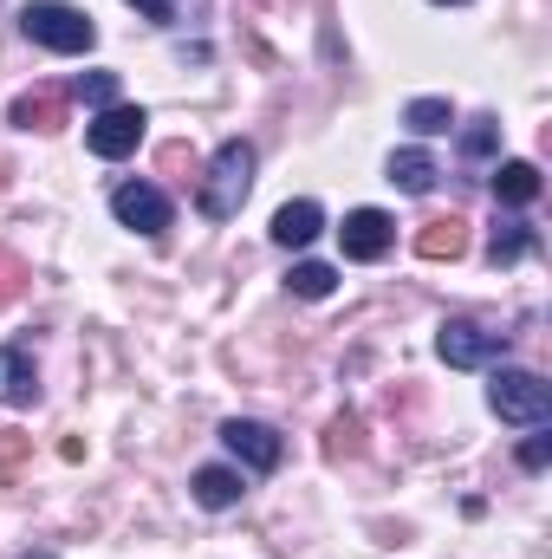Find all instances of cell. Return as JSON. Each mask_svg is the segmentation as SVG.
<instances>
[{
	"mask_svg": "<svg viewBox=\"0 0 552 559\" xmlns=\"http://www.w3.org/2000/svg\"><path fill=\"white\" fill-rule=\"evenodd\" d=\"M221 442H228V455H235L241 468H254V475L279 468V455H286V442H279V436L267 429V423H254V417L221 423Z\"/></svg>",
	"mask_w": 552,
	"mask_h": 559,
	"instance_id": "8992f818",
	"label": "cell"
},
{
	"mask_svg": "<svg viewBox=\"0 0 552 559\" xmlns=\"http://www.w3.org/2000/svg\"><path fill=\"white\" fill-rule=\"evenodd\" d=\"M26 462V436L20 429H0V475H13Z\"/></svg>",
	"mask_w": 552,
	"mask_h": 559,
	"instance_id": "cb8c5ba5",
	"label": "cell"
},
{
	"mask_svg": "<svg viewBox=\"0 0 552 559\" xmlns=\"http://www.w3.org/2000/svg\"><path fill=\"white\" fill-rule=\"evenodd\" d=\"M520 462H527V468H547V462H552V436H547V423H540V429H533V436L520 442Z\"/></svg>",
	"mask_w": 552,
	"mask_h": 559,
	"instance_id": "603a6c76",
	"label": "cell"
},
{
	"mask_svg": "<svg viewBox=\"0 0 552 559\" xmlns=\"http://www.w3.org/2000/svg\"><path fill=\"white\" fill-rule=\"evenodd\" d=\"M391 182H397L404 195H429V189H435V156H429V150H397V156H391Z\"/></svg>",
	"mask_w": 552,
	"mask_h": 559,
	"instance_id": "5bb4252c",
	"label": "cell"
},
{
	"mask_svg": "<svg viewBox=\"0 0 552 559\" xmlns=\"http://www.w3.org/2000/svg\"><path fill=\"white\" fill-rule=\"evenodd\" d=\"M358 449H364V423L358 417H338L325 429V455H332V462H345V455H358Z\"/></svg>",
	"mask_w": 552,
	"mask_h": 559,
	"instance_id": "d6986e66",
	"label": "cell"
},
{
	"mask_svg": "<svg viewBox=\"0 0 552 559\" xmlns=\"http://www.w3.org/2000/svg\"><path fill=\"white\" fill-rule=\"evenodd\" d=\"M248 189H254V143L228 138L221 150H215V163H208L202 189H195V209H202L208 222H235V215H241V202H248Z\"/></svg>",
	"mask_w": 552,
	"mask_h": 559,
	"instance_id": "6da1fadb",
	"label": "cell"
},
{
	"mask_svg": "<svg viewBox=\"0 0 552 559\" xmlns=\"http://www.w3.org/2000/svg\"><path fill=\"white\" fill-rule=\"evenodd\" d=\"M338 241H345V261H384L391 241H397V222L384 209H351L345 228H338Z\"/></svg>",
	"mask_w": 552,
	"mask_h": 559,
	"instance_id": "52a82bcc",
	"label": "cell"
},
{
	"mask_svg": "<svg viewBox=\"0 0 552 559\" xmlns=\"http://www.w3.org/2000/svg\"><path fill=\"white\" fill-rule=\"evenodd\" d=\"M13 124H20V131H59V124H65V92H52V85L20 92V98H13Z\"/></svg>",
	"mask_w": 552,
	"mask_h": 559,
	"instance_id": "9c48e42d",
	"label": "cell"
},
{
	"mask_svg": "<svg viewBox=\"0 0 552 559\" xmlns=\"http://www.w3.org/2000/svg\"><path fill=\"white\" fill-rule=\"evenodd\" d=\"M494 202H507V209H527V202H540V169L533 163H501L494 169Z\"/></svg>",
	"mask_w": 552,
	"mask_h": 559,
	"instance_id": "7c38bea8",
	"label": "cell"
},
{
	"mask_svg": "<svg viewBox=\"0 0 552 559\" xmlns=\"http://www.w3.org/2000/svg\"><path fill=\"white\" fill-rule=\"evenodd\" d=\"M20 26H26V39H39L46 52H92V39H98V26H92L79 7H65V0H33V7L20 13Z\"/></svg>",
	"mask_w": 552,
	"mask_h": 559,
	"instance_id": "7a4b0ae2",
	"label": "cell"
},
{
	"mask_svg": "<svg viewBox=\"0 0 552 559\" xmlns=\"http://www.w3.org/2000/svg\"><path fill=\"white\" fill-rule=\"evenodd\" d=\"M26 559H52V554H26Z\"/></svg>",
	"mask_w": 552,
	"mask_h": 559,
	"instance_id": "4316f807",
	"label": "cell"
},
{
	"mask_svg": "<svg viewBox=\"0 0 552 559\" xmlns=\"http://www.w3.org/2000/svg\"><path fill=\"white\" fill-rule=\"evenodd\" d=\"M0 189H7V163H0Z\"/></svg>",
	"mask_w": 552,
	"mask_h": 559,
	"instance_id": "484cf974",
	"label": "cell"
},
{
	"mask_svg": "<svg viewBox=\"0 0 552 559\" xmlns=\"http://www.w3.org/2000/svg\"><path fill=\"white\" fill-rule=\"evenodd\" d=\"M79 98H85V105H98V111H105V105H118V72H85V79H79Z\"/></svg>",
	"mask_w": 552,
	"mask_h": 559,
	"instance_id": "ffe728a7",
	"label": "cell"
},
{
	"mask_svg": "<svg viewBox=\"0 0 552 559\" xmlns=\"http://www.w3.org/2000/svg\"><path fill=\"white\" fill-rule=\"evenodd\" d=\"M435 352H442V365H455V371H488V365L507 358V332H488V325H475V319H442Z\"/></svg>",
	"mask_w": 552,
	"mask_h": 559,
	"instance_id": "3957f363",
	"label": "cell"
},
{
	"mask_svg": "<svg viewBox=\"0 0 552 559\" xmlns=\"http://www.w3.org/2000/svg\"><path fill=\"white\" fill-rule=\"evenodd\" d=\"M404 124H410L416 138H442L455 124V111H448V98H416L410 111H404Z\"/></svg>",
	"mask_w": 552,
	"mask_h": 559,
	"instance_id": "e0dca14e",
	"label": "cell"
},
{
	"mask_svg": "<svg viewBox=\"0 0 552 559\" xmlns=\"http://www.w3.org/2000/svg\"><path fill=\"white\" fill-rule=\"evenodd\" d=\"M20 293H26V261L0 248V306H7V299H20Z\"/></svg>",
	"mask_w": 552,
	"mask_h": 559,
	"instance_id": "7402d4cb",
	"label": "cell"
},
{
	"mask_svg": "<svg viewBox=\"0 0 552 559\" xmlns=\"http://www.w3.org/2000/svg\"><path fill=\"white\" fill-rule=\"evenodd\" d=\"M286 286H292V293H299V299H325V293H332V286H338V274H332V267H325V261H299V267H292V274H286Z\"/></svg>",
	"mask_w": 552,
	"mask_h": 559,
	"instance_id": "ac0fdd59",
	"label": "cell"
},
{
	"mask_svg": "<svg viewBox=\"0 0 552 559\" xmlns=\"http://www.w3.org/2000/svg\"><path fill=\"white\" fill-rule=\"evenodd\" d=\"M416 254H422V261H461V254H468V222H461V215H435V222H422Z\"/></svg>",
	"mask_w": 552,
	"mask_h": 559,
	"instance_id": "30bf717a",
	"label": "cell"
},
{
	"mask_svg": "<svg viewBox=\"0 0 552 559\" xmlns=\"http://www.w3.org/2000/svg\"><path fill=\"white\" fill-rule=\"evenodd\" d=\"M195 501L215 508V514L235 508V501H241V475H235V468H202V475H195Z\"/></svg>",
	"mask_w": 552,
	"mask_h": 559,
	"instance_id": "9a60e30c",
	"label": "cell"
},
{
	"mask_svg": "<svg viewBox=\"0 0 552 559\" xmlns=\"http://www.w3.org/2000/svg\"><path fill=\"white\" fill-rule=\"evenodd\" d=\"M520 254H533V228H527V222H501L494 241H488V261H494V267H514Z\"/></svg>",
	"mask_w": 552,
	"mask_h": 559,
	"instance_id": "2e32d148",
	"label": "cell"
},
{
	"mask_svg": "<svg viewBox=\"0 0 552 559\" xmlns=\"http://www.w3.org/2000/svg\"><path fill=\"white\" fill-rule=\"evenodd\" d=\"M143 105H105L92 124H85V143H92V156H105V163H118V156H131L143 143Z\"/></svg>",
	"mask_w": 552,
	"mask_h": 559,
	"instance_id": "5b68a950",
	"label": "cell"
},
{
	"mask_svg": "<svg viewBox=\"0 0 552 559\" xmlns=\"http://www.w3.org/2000/svg\"><path fill=\"white\" fill-rule=\"evenodd\" d=\"M488 404H494L501 423H527V429H540L552 417V391H547V378H533V371H494Z\"/></svg>",
	"mask_w": 552,
	"mask_h": 559,
	"instance_id": "277c9868",
	"label": "cell"
},
{
	"mask_svg": "<svg viewBox=\"0 0 552 559\" xmlns=\"http://www.w3.org/2000/svg\"><path fill=\"white\" fill-rule=\"evenodd\" d=\"M319 228H325L319 202H286V209L274 215V241H279V248H312V241H319Z\"/></svg>",
	"mask_w": 552,
	"mask_h": 559,
	"instance_id": "8fae6325",
	"label": "cell"
},
{
	"mask_svg": "<svg viewBox=\"0 0 552 559\" xmlns=\"http://www.w3.org/2000/svg\"><path fill=\"white\" fill-rule=\"evenodd\" d=\"M39 384H33V358L20 345H0V404H33Z\"/></svg>",
	"mask_w": 552,
	"mask_h": 559,
	"instance_id": "4fadbf2b",
	"label": "cell"
},
{
	"mask_svg": "<svg viewBox=\"0 0 552 559\" xmlns=\"http://www.w3.org/2000/svg\"><path fill=\"white\" fill-rule=\"evenodd\" d=\"M442 7H455V0H442Z\"/></svg>",
	"mask_w": 552,
	"mask_h": 559,
	"instance_id": "83f0119b",
	"label": "cell"
},
{
	"mask_svg": "<svg viewBox=\"0 0 552 559\" xmlns=\"http://www.w3.org/2000/svg\"><path fill=\"white\" fill-rule=\"evenodd\" d=\"M494 143H501V124H494V118H475V124L461 131V156H494Z\"/></svg>",
	"mask_w": 552,
	"mask_h": 559,
	"instance_id": "44dd1931",
	"label": "cell"
},
{
	"mask_svg": "<svg viewBox=\"0 0 552 559\" xmlns=\"http://www.w3.org/2000/svg\"><path fill=\"white\" fill-rule=\"evenodd\" d=\"M111 215H118L124 228H137V235H163V228H169V195L149 189V182H124V189L111 195Z\"/></svg>",
	"mask_w": 552,
	"mask_h": 559,
	"instance_id": "ba28073f",
	"label": "cell"
},
{
	"mask_svg": "<svg viewBox=\"0 0 552 559\" xmlns=\"http://www.w3.org/2000/svg\"><path fill=\"white\" fill-rule=\"evenodd\" d=\"M131 7H137L143 20H169L176 13V0H131Z\"/></svg>",
	"mask_w": 552,
	"mask_h": 559,
	"instance_id": "d4e9b609",
	"label": "cell"
}]
</instances>
